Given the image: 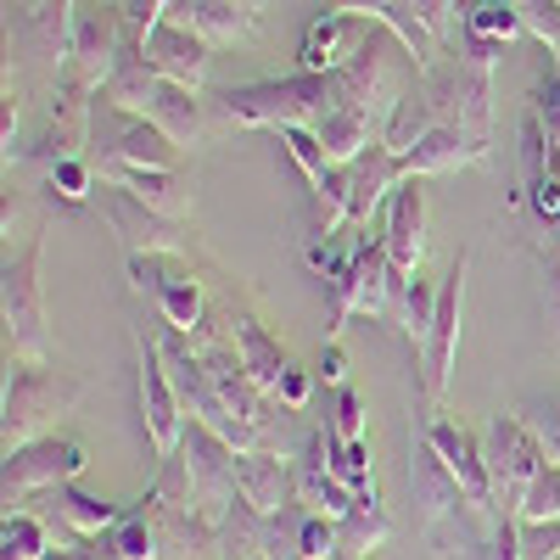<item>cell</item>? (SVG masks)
Segmentation results:
<instances>
[{
    "label": "cell",
    "mask_w": 560,
    "mask_h": 560,
    "mask_svg": "<svg viewBox=\"0 0 560 560\" xmlns=\"http://www.w3.org/2000/svg\"><path fill=\"white\" fill-rule=\"evenodd\" d=\"M432 129H471L493 135V68H477L465 57H438L432 68H420L404 90V102L387 124V147L404 158L420 135Z\"/></svg>",
    "instance_id": "6da1fadb"
},
{
    "label": "cell",
    "mask_w": 560,
    "mask_h": 560,
    "mask_svg": "<svg viewBox=\"0 0 560 560\" xmlns=\"http://www.w3.org/2000/svg\"><path fill=\"white\" fill-rule=\"evenodd\" d=\"M102 102H107L113 113H135V118L158 124L174 147H197L202 129H208V113H202V102H197V90L163 79V73L147 62L135 23H129V39H124V57H118L113 79L102 84Z\"/></svg>",
    "instance_id": "7a4b0ae2"
},
{
    "label": "cell",
    "mask_w": 560,
    "mask_h": 560,
    "mask_svg": "<svg viewBox=\"0 0 560 560\" xmlns=\"http://www.w3.org/2000/svg\"><path fill=\"white\" fill-rule=\"evenodd\" d=\"M409 493L420 504V533L438 544V555H482L488 533L471 527L482 510L471 504V493L459 488V477L438 459V448L420 432H415V448H409Z\"/></svg>",
    "instance_id": "3957f363"
},
{
    "label": "cell",
    "mask_w": 560,
    "mask_h": 560,
    "mask_svg": "<svg viewBox=\"0 0 560 560\" xmlns=\"http://www.w3.org/2000/svg\"><path fill=\"white\" fill-rule=\"evenodd\" d=\"M79 398H84V382L68 376V370L7 359V393H0V443H7V454L34 438H51L45 427L73 415Z\"/></svg>",
    "instance_id": "277c9868"
},
{
    "label": "cell",
    "mask_w": 560,
    "mask_h": 560,
    "mask_svg": "<svg viewBox=\"0 0 560 560\" xmlns=\"http://www.w3.org/2000/svg\"><path fill=\"white\" fill-rule=\"evenodd\" d=\"M39 258L45 236H34L18 258L0 269V319H7V359L23 364H51V314H45V287H39Z\"/></svg>",
    "instance_id": "5b68a950"
},
{
    "label": "cell",
    "mask_w": 560,
    "mask_h": 560,
    "mask_svg": "<svg viewBox=\"0 0 560 560\" xmlns=\"http://www.w3.org/2000/svg\"><path fill=\"white\" fill-rule=\"evenodd\" d=\"M129 39V7L124 0H73V28H68V57L62 73L90 84L102 96V84L113 79L118 57Z\"/></svg>",
    "instance_id": "8992f818"
},
{
    "label": "cell",
    "mask_w": 560,
    "mask_h": 560,
    "mask_svg": "<svg viewBox=\"0 0 560 560\" xmlns=\"http://www.w3.org/2000/svg\"><path fill=\"white\" fill-rule=\"evenodd\" d=\"M129 287L147 298L163 314V325H168V331H179V337H197L202 325H208V292H202V280H197L191 264L174 258V253H140V258H129Z\"/></svg>",
    "instance_id": "52a82bcc"
},
{
    "label": "cell",
    "mask_w": 560,
    "mask_h": 560,
    "mask_svg": "<svg viewBox=\"0 0 560 560\" xmlns=\"http://www.w3.org/2000/svg\"><path fill=\"white\" fill-rule=\"evenodd\" d=\"M482 459H488V482H493V510H510V516H516L527 482L549 465L527 415H493L482 427Z\"/></svg>",
    "instance_id": "ba28073f"
},
{
    "label": "cell",
    "mask_w": 560,
    "mask_h": 560,
    "mask_svg": "<svg viewBox=\"0 0 560 560\" xmlns=\"http://www.w3.org/2000/svg\"><path fill=\"white\" fill-rule=\"evenodd\" d=\"M465 275H471V253H454L448 275L438 280V314H432V331L420 342V376H415V393L427 409H443V393H448V376H454V353H459V314H465Z\"/></svg>",
    "instance_id": "9c48e42d"
},
{
    "label": "cell",
    "mask_w": 560,
    "mask_h": 560,
    "mask_svg": "<svg viewBox=\"0 0 560 560\" xmlns=\"http://www.w3.org/2000/svg\"><path fill=\"white\" fill-rule=\"evenodd\" d=\"M348 314H393V258L387 242L370 236V230H353V258L342 269V280H331V337L342 331Z\"/></svg>",
    "instance_id": "30bf717a"
},
{
    "label": "cell",
    "mask_w": 560,
    "mask_h": 560,
    "mask_svg": "<svg viewBox=\"0 0 560 560\" xmlns=\"http://www.w3.org/2000/svg\"><path fill=\"white\" fill-rule=\"evenodd\" d=\"M179 459H185V477H191V510L202 522H219L230 504L242 499L236 488V448H230L219 432H208L202 420H185V443H179Z\"/></svg>",
    "instance_id": "8fae6325"
},
{
    "label": "cell",
    "mask_w": 560,
    "mask_h": 560,
    "mask_svg": "<svg viewBox=\"0 0 560 560\" xmlns=\"http://www.w3.org/2000/svg\"><path fill=\"white\" fill-rule=\"evenodd\" d=\"M84 443L79 438H34L23 448L7 454V471H0V493H7V510L34 499V493H51V488H68L84 477Z\"/></svg>",
    "instance_id": "7c38bea8"
},
{
    "label": "cell",
    "mask_w": 560,
    "mask_h": 560,
    "mask_svg": "<svg viewBox=\"0 0 560 560\" xmlns=\"http://www.w3.org/2000/svg\"><path fill=\"white\" fill-rule=\"evenodd\" d=\"M135 382H140V420H147V438H152V454L168 459L179 454L185 443V404L168 382V364H163V342L147 337V331H135Z\"/></svg>",
    "instance_id": "4fadbf2b"
},
{
    "label": "cell",
    "mask_w": 560,
    "mask_h": 560,
    "mask_svg": "<svg viewBox=\"0 0 560 560\" xmlns=\"http://www.w3.org/2000/svg\"><path fill=\"white\" fill-rule=\"evenodd\" d=\"M90 113H96V90L57 73V96H51V118H45L39 140L28 147L23 163H39V168H57L68 158H84L90 147Z\"/></svg>",
    "instance_id": "5bb4252c"
},
{
    "label": "cell",
    "mask_w": 560,
    "mask_h": 560,
    "mask_svg": "<svg viewBox=\"0 0 560 560\" xmlns=\"http://www.w3.org/2000/svg\"><path fill=\"white\" fill-rule=\"evenodd\" d=\"M102 208H107L113 236L124 242L129 258H140V253H174V258H185V247H191L179 219L147 208L135 191H124V185H113V179H102Z\"/></svg>",
    "instance_id": "9a60e30c"
},
{
    "label": "cell",
    "mask_w": 560,
    "mask_h": 560,
    "mask_svg": "<svg viewBox=\"0 0 560 560\" xmlns=\"http://www.w3.org/2000/svg\"><path fill=\"white\" fill-rule=\"evenodd\" d=\"M420 438L438 448V459L459 477V488L471 493V504L482 516H493V482H488V459H482V438H471L448 409H427L420 415Z\"/></svg>",
    "instance_id": "2e32d148"
},
{
    "label": "cell",
    "mask_w": 560,
    "mask_h": 560,
    "mask_svg": "<svg viewBox=\"0 0 560 560\" xmlns=\"http://www.w3.org/2000/svg\"><path fill=\"white\" fill-rule=\"evenodd\" d=\"M454 23H459L454 45L465 51V62H477V68H493L504 57V45L527 34L510 0H454Z\"/></svg>",
    "instance_id": "e0dca14e"
},
{
    "label": "cell",
    "mask_w": 560,
    "mask_h": 560,
    "mask_svg": "<svg viewBox=\"0 0 560 560\" xmlns=\"http://www.w3.org/2000/svg\"><path fill=\"white\" fill-rule=\"evenodd\" d=\"M140 51H147V62H152L163 79H174V84H185V90H202V84H208L213 45H208L202 34H191L185 23H174V18H158L147 34H140Z\"/></svg>",
    "instance_id": "ac0fdd59"
},
{
    "label": "cell",
    "mask_w": 560,
    "mask_h": 560,
    "mask_svg": "<svg viewBox=\"0 0 560 560\" xmlns=\"http://www.w3.org/2000/svg\"><path fill=\"white\" fill-rule=\"evenodd\" d=\"M398 185H404V158L387 147V140L359 152L348 163V230H370V219L393 202Z\"/></svg>",
    "instance_id": "d6986e66"
},
{
    "label": "cell",
    "mask_w": 560,
    "mask_h": 560,
    "mask_svg": "<svg viewBox=\"0 0 560 560\" xmlns=\"http://www.w3.org/2000/svg\"><path fill=\"white\" fill-rule=\"evenodd\" d=\"M427 219H432V202H427V179H404L393 202H387V258L398 275H415L420 258H427Z\"/></svg>",
    "instance_id": "ffe728a7"
},
{
    "label": "cell",
    "mask_w": 560,
    "mask_h": 560,
    "mask_svg": "<svg viewBox=\"0 0 560 560\" xmlns=\"http://www.w3.org/2000/svg\"><path fill=\"white\" fill-rule=\"evenodd\" d=\"M331 454H337V432L319 427V432L308 438L303 459H298V504H308V510H319V516H337V522H342L359 493H353L348 482H337Z\"/></svg>",
    "instance_id": "44dd1931"
},
{
    "label": "cell",
    "mask_w": 560,
    "mask_h": 560,
    "mask_svg": "<svg viewBox=\"0 0 560 560\" xmlns=\"http://www.w3.org/2000/svg\"><path fill=\"white\" fill-rule=\"evenodd\" d=\"M325 12H342V18H364V23H382V28H393V34L409 45L415 73H420V68H432L438 57H448V51H443V39H438L427 23H420L415 0H331Z\"/></svg>",
    "instance_id": "7402d4cb"
},
{
    "label": "cell",
    "mask_w": 560,
    "mask_h": 560,
    "mask_svg": "<svg viewBox=\"0 0 560 560\" xmlns=\"http://www.w3.org/2000/svg\"><path fill=\"white\" fill-rule=\"evenodd\" d=\"M45 499V527H57L62 544H90V538H102L118 527L124 516V504H107L96 493H84V488H51V493H39Z\"/></svg>",
    "instance_id": "603a6c76"
},
{
    "label": "cell",
    "mask_w": 560,
    "mask_h": 560,
    "mask_svg": "<svg viewBox=\"0 0 560 560\" xmlns=\"http://www.w3.org/2000/svg\"><path fill=\"white\" fill-rule=\"evenodd\" d=\"M493 147V135H471V129H432L420 135L404 152V179H432V174H454V168H477Z\"/></svg>",
    "instance_id": "cb8c5ba5"
},
{
    "label": "cell",
    "mask_w": 560,
    "mask_h": 560,
    "mask_svg": "<svg viewBox=\"0 0 560 560\" xmlns=\"http://www.w3.org/2000/svg\"><path fill=\"white\" fill-rule=\"evenodd\" d=\"M163 18L185 23L191 34H202L208 45H236V39L258 34V12L247 7V0H168Z\"/></svg>",
    "instance_id": "d4e9b609"
},
{
    "label": "cell",
    "mask_w": 560,
    "mask_h": 560,
    "mask_svg": "<svg viewBox=\"0 0 560 560\" xmlns=\"http://www.w3.org/2000/svg\"><path fill=\"white\" fill-rule=\"evenodd\" d=\"M236 488H242L247 504L264 510V516H280V510H292V499H298V471H292V465L280 459L275 448L242 454V459H236Z\"/></svg>",
    "instance_id": "484cf974"
},
{
    "label": "cell",
    "mask_w": 560,
    "mask_h": 560,
    "mask_svg": "<svg viewBox=\"0 0 560 560\" xmlns=\"http://www.w3.org/2000/svg\"><path fill=\"white\" fill-rule=\"evenodd\" d=\"M179 163H185V147H174L158 124L118 113V140H113L107 168H179Z\"/></svg>",
    "instance_id": "4316f807"
},
{
    "label": "cell",
    "mask_w": 560,
    "mask_h": 560,
    "mask_svg": "<svg viewBox=\"0 0 560 560\" xmlns=\"http://www.w3.org/2000/svg\"><path fill=\"white\" fill-rule=\"evenodd\" d=\"M269 544H275V516H264V510L247 504V499H236L213 522V555L219 560H264Z\"/></svg>",
    "instance_id": "83f0119b"
},
{
    "label": "cell",
    "mask_w": 560,
    "mask_h": 560,
    "mask_svg": "<svg viewBox=\"0 0 560 560\" xmlns=\"http://www.w3.org/2000/svg\"><path fill=\"white\" fill-rule=\"evenodd\" d=\"M337 533H342V549H337V560H370L387 538H393V510L382 504V493L370 488V493H359L353 499V510L337 522Z\"/></svg>",
    "instance_id": "f1b7e54d"
},
{
    "label": "cell",
    "mask_w": 560,
    "mask_h": 560,
    "mask_svg": "<svg viewBox=\"0 0 560 560\" xmlns=\"http://www.w3.org/2000/svg\"><path fill=\"white\" fill-rule=\"evenodd\" d=\"M230 342H236V353H242V364H247V376L275 398L280 376H287V364H292L287 353H280V342L264 331L253 314H230Z\"/></svg>",
    "instance_id": "f546056e"
},
{
    "label": "cell",
    "mask_w": 560,
    "mask_h": 560,
    "mask_svg": "<svg viewBox=\"0 0 560 560\" xmlns=\"http://www.w3.org/2000/svg\"><path fill=\"white\" fill-rule=\"evenodd\" d=\"M353 23H359V18L319 12V18L308 23V34H303L298 68H308V73H331V68H342V62H348V51L359 45V34H364V28H353Z\"/></svg>",
    "instance_id": "4dcf8cb0"
},
{
    "label": "cell",
    "mask_w": 560,
    "mask_h": 560,
    "mask_svg": "<svg viewBox=\"0 0 560 560\" xmlns=\"http://www.w3.org/2000/svg\"><path fill=\"white\" fill-rule=\"evenodd\" d=\"M113 185H124V191H135L147 208L168 213V219H185L191 213V185H185L179 168H107Z\"/></svg>",
    "instance_id": "1f68e13d"
},
{
    "label": "cell",
    "mask_w": 560,
    "mask_h": 560,
    "mask_svg": "<svg viewBox=\"0 0 560 560\" xmlns=\"http://www.w3.org/2000/svg\"><path fill=\"white\" fill-rule=\"evenodd\" d=\"M102 544H107L113 560H158L163 533H158V516H152V493L140 499V504H129L124 516H118V527L102 533Z\"/></svg>",
    "instance_id": "d6a6232c"
},
{
    "label": "cell",
    "mask_w": 560,
    "mask_h": 560,
    "mask_svg": "<svg viewBox=\"0 0 560 560\" xmlns=\"http://www.w3.org/2000/svg\"><path fill=\"white\" fill-rule=\"evenodd\" d=\"M45 555H51V527H45V516L7 510V522H0V560H45Z\"/></svg>",
    "instance_id": "836d02e7"
},
{
    "label": "cell",
    "mask_w": 560,
    "mask_h": 560,
    "mask_svg": "<svg viewBox=\"0 0 560 560\" xmlns=\"http://www.w3.org/2000/svg\"><path fill=\"white\" fill-rule=\"evenodd\" d=\"M275 135H280V147H287V158H292V163L303 168V179H308V185H319L325 174L337 168L331 158H325V147H319V135H314V129L292 124V129H275Z\"/></svg>",
    "instance_id": "e575fe53"
},
{
    "label": "cell",
    "mask_w": 560,
    "mask_h": 560,
    "mask_svg": "<svg viewBox=\"0 0 560 560\" xmlns=\"http://www.w3.org/2000/svg\"><path fill=\"white\" fill-rule=\"evenodd\" d=\"M516 516H522V522H560V465H555V459L527 482Z\"/></svg>",
    "instance_id": "d590c367"
},
{
    "label": "cell",
    "mask_w": 560,
    "mask_h": 560,
    "mask_svg": "<svg viewBox=\"0 0 560 560\" xmlns=\"http://www.w3.org/2000/svg\"><path fill=\"white\" fill-rule=\"evenodd\" d=\"M331 471H337V482H348L353 493H370V488H376V454H370L364 438H359V443H337Z\"/></svg>",
    "instance_id": "8d00e7d4"
},
{
    "label": "cell",
    "mask_w": 560,
    "mask_h": 560,
    "mask_svg": "<svg viewBox=\"0 0 560 560\" xmlns=\"http://www.w3.org/2000/svg\"><path fill=\"white\" fill-rule=\"evenodd\" d=\"M337 549H342L337 516H319V510H303V527H298V555H303V560H337Z\"/></svg>",
    "instance_id": "74e56055"
},
{
    "label": "cell",
    "mask_w": 560,
    "mask_h": 560,
    "mask_svg": "<svg viewBox=\"0 0 560 560\" xmlns=\"http://www.w3.org/2000/svg\"><path fill=\"white\" fill-rule=\"evenodd\" d=\"M510 7H516L522 28L538 34V39L549 45V57L560 62V7H555V0H510Z\"/></svg>",
    "instance_id": "f35d334b"
},
{
    "label": "cell",
    "mask_w": 560,
    "mask_h": 560,
    "mask_svg": "<svg viewBox=\"0 0 560 560\" xmlns=\"http://www.w3.org/2000/svg\"><path fill=\"white\" fill-rule=\"evenodd\" d=\"M45 174H51V191H57L62 202H90V197L102 191V185H96V174H90V163H84V158H68V163L45 168Z\"/></svg>",
    "instance_id": "ab89813d"
},
{
    "label": "cell",
    "mask_w": 560,
    "mask_h": 560,
    "mask_svg": "<svg viewBox=\"0 0 560 560\" xmlns=\"http://www.w3.org/2000/svg\"><path fill=\"white\" fill-rule=\"evenodd\" d=\"M482 560H522V516H510V510H493Z\"/></svg>",
    "instance_id": "60d3db41"
},
{
    "label": "cell",
    "mask_w": 560,
    "mask_h": 560,
    "mask_svg": "<svg viewBox=\"0 0 560 560\" xmlns=\"http://www.w3.org/2000/svg\"><path fill=\"white\" fill-rule=\"evenodd\" d=\"M527 107L538 113V124L549 129V140L560 147V62L549 68V79H538L533 84V96H527Z\"/></svg>",
    "instance_id": "b9f144b4"
},
{
    "label": "cell",
    "mask_w": 560,
    "mask_h": 560,
    "mask_svg": "<svg viewBox=\"0 0 560 560\" xmlns=\"http://www.w3.org/2000/svg\"><path fill=\"white\" fill-rule=\"evenodd\" d=\"M527 415V427L538 432V443H544V454L560 465V398H544V404H527L522 409Z\"/></svg>",
    "instance_id": "7bdbcfd3"
},
{
    "label": "cell",
    "mask_w": 560,
    "mask_h": 560,
    "mask_svg": "<svg viewBox=\"0 0 560 560\" xmlns=\"http://www.w3.org/2000/svg\"><path fill=\"white\" fill-rule=\"evenodd\" d=\"M331 432H337V443H359V438H364V404H359V393H353V387H337Z\"/></svg>",
    "instance_id": "ee69618b"
},
{
    "label": "cell",
    "mask_w": 560,
    "mask_h": 560,
    "mask_svg": "<svg viewBox=\"0 0 560 560\" xmlns=\"http://www.w3.org/2000/svg\"><path fill=\"white\" fill-rule=\"evenodd\" d=\"M560 555V522H522V560H555Z\"/></svg>",
    "instance_id": "f6af8a7d"
},
{
    "label": "cell",
    "mask_w": 560,
    "mask_h": 560,
    "mask_svg": "<svg viewBox=\"0 0 560 560\" xmlns=\"http://www.w3.org/2000/svg\"><path fill=\"white\" fill-rule=\"evenodd\" d=\"M275 398L287 404V409H308V398H314V376H308V370H298V364H287V376H280Z\"/></svg>",
    "instance_id": "bcb514c9"
},
{
    "label": "cell",
    "mask_w": 560,
    "mask_h": 560,
    "mask_svg": "<svg viewBox=\"0 0 560 560\" xmlns=\"http://www.w3.org/2000/svg\"><path fill=\"white\" fill-rule=\"evenodd\" d=\"M415 12H420V23L443 39V51H448V39H454V0H415Z\"/></svg>",
    "instance_id": "7dc6e473"
},
{
    "label": "cell",
    "mask_w": 560,
    "mask_h": 560,
    "mask_svg": "<svg viewBox=\"0 0 560 560\" xmlns=\"http://www.w3.org/2000/svg\"><path fill=\"white\" fill-rule=\"evenodd\" d=\"M319 376L331 382V387H348V353L337 348V337L325 342V353H319Z\"/></svg>",
    "instance_id": "c3c4849f"
},
{
    "label": "cell",
    "mask_w": 560,
    "mask_h": 560,
    "mask_svg": "<svg viewBox=\"0 0 560 560\" xmlns=\"http://www.w3.org/2000/svg\"><path fill=\"white\" fill-rule=\"evenodd\" d=\"M45 560H113L102 538H90V544H51V555Z\"/></svg>",
    "instance_id": "681fc988"
},
{
    "label": "cell",
    "mask_w": 560,
    "mask_h": 560,
    "mask_svg": "<svg viewBox=\"0 0 560 560\" xmlns=\"http://www.w3.org/2000/svg\"><path fill=\"white\" fill-rule=\"evenodd\" d=\"M549 325H555V337H560V264H549Z\"/></svg>",
    "instance_id": "f907efd6"
},
{
    "label": "cell",
    "mask_w": 560,
    "mask_h": 560,
    "mask_svg": "<svg viewBox=\"0 0 560 560\" xmlns=\"http://www.w3.org/2000/svg\"><path fill=\"white\" fill-rule=\"evenodd\" d=\"M247 7H253V12H258V7H264V0H247Z\"/></svg>",
    "instance_id": "816d5d0a"
},
{
    "label": "cell",
    "mask_w": 560,
    "mask_h": 560,
    "mask_svg": "<svg viewBox=\"0 0 560 560\" xmlns=\"http://www.w3.org/2000/svg\"><path fill=\"white\" fill-rule=\"evenodd\" d=\"M555 7H560V0H555Z\"/></svg>",
    "instance_id": "f5cc1de1"
},
{
    "label": "cell",
    "mask_w": 560,
    "mask_h": 560,
    "mask_svg": "<svg viewBox=\"0 0 560 560\" xmlns=\"http://www.w3.org/2000/svg\"><path fill=\"white\" fill-rule=\"evenodd\" d=\"M555 560H560V555H555Z\"/></svg>",
    "instance_id": "db71d44e"
}]
</instances>
